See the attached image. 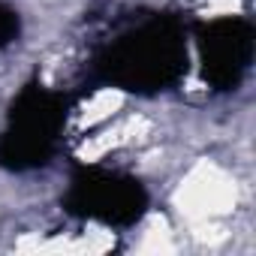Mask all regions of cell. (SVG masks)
<instances>
[{"label": "cell", "mask_w": 256, "mask_h": 256, "mask_svg": "<svg viewBox=\"0 0 256 256\" xmlns=\"http://www.w3.org/2000/svg\"><path fill=\"white\" fill-rule=\"evenodd\" d=\"M187 28L175 12H154L118 30L90 64L94 84H112L136 96L172 90L187 76Z\"/></svg>", "instance_id": "6da1fadb"}, {"label": "cell", "mask_w": 256, "mask_h": 256, "mask_svg": "<svg viewBox=\"0 0 256 256\" xmlns=\"http://www.w3.org/2000/svg\"><path fill=\"white\" fill-rule=\"evenodd\" d=\"M76 96L66 90L28 82L6 108V126L0 133V169L34 172L52 163L58 154L64 126Z\"/></svg>", "instance_id": "7a4b0ae2"}, {"label": "cell", "mask_w": 256, "mask_h": 256, "mask_svg": "<svg viewBox=\"0 0 256 256\" xmlns=\"http://www.w3.org/2000/svg\"><path fill=\"white\" fill-rule=\"evenodd\" d=\"M151 205L145 184L126 172L106 166H76L70 172L60 208L78 220H96L114 229L136 226Z\"/></svg>", "instance_id": "3957f363"}, {"label": "cell", "mask_w": 256, "mask_h": 256, "mask_svg": "<svg viewBox=\"0 0 256 256\" xmlns=\"http://www.w3.org/2000/svg\"><path fill=\"white\" fill-rule=\"evenodd\" d=\"M196 48L202 64V78L217 94L235 90L253 64L256 30L247 18L220 16L196 24Z\"/></svg>", "instance_id": "277c9868"}, {"label": "cell", "mask_w": 256, "mask_h": 256, "mask_svg": "<svg viewBox=\"0 0 256 256\" xmlns=\"http://www.w3.org/2000/svg\"><path fill=\"white\" fill-rule=\"evenodd\" d=\"M18 34H22V16L10 4L0 0V48H6L10 42H16Z\"/></svg>", "instance_id": "5b68a950"}]
</instances>
